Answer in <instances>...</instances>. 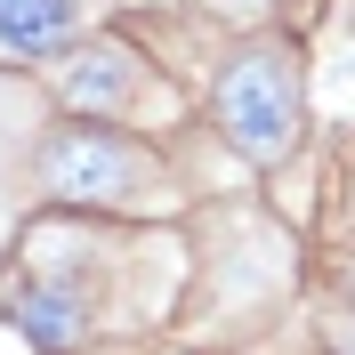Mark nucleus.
Instances as JSON below:
<instances>
[{
    "label": "nucleus",
    "instance_id": "nucleus-1",
    "mask_svg": "<svg viewBox=\"0 0 355 355\" xmlns=\"http://www.w3.org/2000/svg\"><path fill=\"white\" fill-rule=\"evenodd\" d=\"M218 130L250 162H283L291 154V137H299V73H291L283 49H243L218 73Z\"/></svg>",
    "mask_w": 355,
    "mask_h": 355
},
{
    "label": "nucleus",
    "instance_id": "nucleus-2",
    "mask_svg": "<svg viewBox=\"0 0 355 355\" xmlns=\"http://www.w3.org/2000/svg\"><path fill=\"white\" fill-rule=\"evenodd\" d=\"M41 186L65 202H146L154 162L113 130H57V146L41 154Z\"/></svg>",
    "mask_w": 355,
    "mask_h": 355
},
{
    "label": "nucleus",
    "instance_id": "nucleus-3",
    "mask_svg": "<svg viewBox=\"0 0 355 355\" xmlns=\"http://www.w3.org/2000/svg\"><path fill=\"white\" fill-rule=\"evenodd\" d=\"M8 323H17L41 355H65V347H81L89 307H81V291H65V283H24L17 299H8Z\"/></svg>",
    "mask_w": 355,
    "mask_h": 355
},
{
    "label": "nucleus",
    "instance_id": "nucleus-4",
    "mask_svg": "<svg viewBox=\"0 0 355 355\" xmlns=\"http://www.w3.org/2000/svg\"><path fill=\"white\" fill-rule=\"evenodd\" d=\"M73 24H81V0H0V49H24V57L57 49Z\"/></svg>",
    "mask_w": 355,
    "mask_h": 355
},
{
    "label": "nucleus",
    "instance_id": "nucleus-5",
    "mask_svg": "<svg viewBox=\"0 0 355 355\" xmlns=\"http://www.w3.org/2000/svg\"><path fill=\"white\" fill-rule=\"evenodd\" d=\"M121 49H97V57H73V73H65V97L73 105H89V113H105L113 105V89H121Z\"/></svg>",
    "mask_w": 355,
    "mask_h": 355
}]
</instances>
